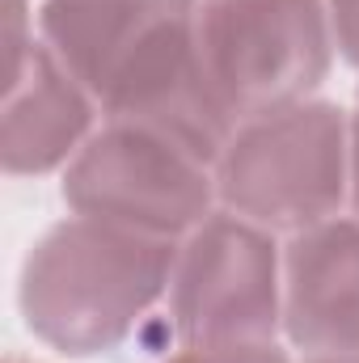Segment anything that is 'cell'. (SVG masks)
<instances>
[{
	"mask_svg": "<svg viewBox=\"0 0 359 363\" xmlns=\"http://www.w3.org/2000/svg\"><path fill=\"white\" fill-rule=\"evenodd\" d=\"M194 38L237 123L309 101L334 55L326 0H199Z\"/></svg>",
	"mask_w": 359,
	"mask_h": 363,
	"instance_id": "3957f363",
	"label": "cell"
},
{
	"mask_svg": "<svg viewBox=\"0 0 359 363\" xmlns=\"http://www.w3.org/2000/svg\"><path fill=\"white\" fill-rule=\"evenodd\" d=\"M165 363H287V355L275 342H258V347H186L182 355Z\"/></svg>",
	"mask_w": 359,
	"mask_h": 363,
	"instance_id": "8fae6325",
	"label": "cell"
},
{
	"mask_svg": "<svg viewBox=\"0 0 359 363\" xmlns=\"http://www.w3.org/2000/svg\"><path fill=\"white\" fill-rule=\"evenodd\" d=\"M326 9H330L334 47L343 51L347 64L359 68V0H326Z\"/></svg>",
	"mask_w": 359,
	"mask_h": 363,
	"instance_id": "7c38bea8",
	"label": "cell"
},
{
	"mask_svg": "<svg viewBox=\"0 0 359 363\" xmlns=\"http://www.w3.org/2000/svg\"><path fill=\"white\" fill-rule=\"evenodd\" d=\"M182 347H258L283 330V254L267 228L211 211L186 233L170 274Z\"/></svg>",
	"mask_w": 359,
	"mask_h": 363,
	"instance_id": "277c9868",
	"label": "cell"
},
{
	"mask_svg": "<svg viewBox=\"0 0 359 363\" xmlns=\"http://www.w3.org/2000/svg\"><path fill=\"white\" fill-rule=\"evenodd\" d=\"M93 93L43 43L13 89L0 93V165L13 178L68 165L93 131Z\"/></svg>",
	"mask_w": 359,
	"mask_h": 363,
	"instance_id": "9c48e42d",
	"label": "cell"
},
{
	"mask_svg": "<svg viewBox=\"0 0 359 363\" xmlns=\"http://www.w3.org/2000/svg\"><path fill=\"white\" fill-rule=\"evenodd\" d=\"M351 203L359 211V106L351 114Z\"/></svg>",
	"mask_w": 359,
	"mask_h": 363,
	"instance_id": "4fadbf2b",
	"label": "cell"
},
{
	"mask_svg": "<svg viewBox=\"0 0 359 363\" xmlns=\"http://www.w3.org/2000/svg\"><path fill=\"white\" fill-rule=\"evenodd\" d=\"M199 0H47L43 43L101 106L136 68L194 34Z\"/></svg>",
	"mask_w": 359,
	"mask_h": 363,
	"instance_id": "8992f818",
	"label": "cell"
},
{
	"mask_svg": "<svg viewBox=\"0 0 359 363\" xmlns=\"http://www.w3.org/2000/svg\"><path fill=\"white\" fill-rule=\"evenodd\" d=\"M283 330L304 355L359 347V220H321L283 250Z\"/></svg>",
	"mask_w": 359,
	"mask_h": 363,
	"instance_id": "ba28073f",
	"label": "cell"
},
{
	"mask_svg": "<svg viewBox=\"0 0 359 363\" xmlns=\"http://www.w3.org/2000/svg\"><path fill=\"white\" fill-rule=\"evenodd\" d=\"M211 174L224 211L267 233H304L351 194V118L313 97L245 118Z\"/></svg>",
	"mask_w": 359,
	"mask_h": 363,
	"instance_id": "7a4b0ae2",
	"label": "cell"
},
{
	"mask_svg": "<svg viewBox=\"0 0 359 363\" xmlns=\"http://www.w3.org/2000/svg\"><path fill=\"white\" fill-rule=\"evenodd\" d=\"M4 363H30V359H21V355H9V359H4Z\"/></svg>",
	"mask_w": 359,
	"mask_h": 363,
	"instance_id": "9a60e30c",
	"label": "cell"
},
{
	"mask_svg": "<svg viewBox=\"0 0 359 363\" xmlns=\"http://www.w3.org/2000/svg\"><path fill=\"white\" fill-rule=\"evenodd\" d=\"M64 203L72 216L182 241L211 216L216 174L153 131L106 123L68 161Z\"/></svg>",
	"mask_w": 359,
	"mask_h": 363,
	"instance_id": "5b68a950",
	"label": "cell"
},
{
	"mask_svg": "<svg viewBox=\"0 0 359 363\" xmlns=\"http://www.w3.org/2000/svg\"><path fill=\"white\" fill-rule=\"evenodd\" d=\"M110 123H127L170 140L174 148L190 152L203 165H216L228 148L233 131L241 127L228 101L220 97L203 55L199 38L186 34L144 68H136L118 89L101 101Z\"/></svg>",
	"mask_w": 359,
	"mask_h": 363,
	"instance_id": "52a82bcc",
	"label": "cell"
},
{
	"mask_svg": "<svg viewBox=\"0 0 359 363\" xmlns=\"http://www.w3.org/2000/svg\"><path fill=\"white\" fill-rule=\"evenodd\" d=\"M38 47L43 43H34V21L26 13V0H4L0 4V93L21 81Z\"/></svg>",
	"mask_w": 359,
	"mask_h": 363,
	"instance_id": "30bf717a",
	"label": "cell"
},
{
	"mask_svg": "<svg viewBox=\"0 0 359 363\" xmlns=\"http://www.w3.org/2000/svg\"><path fill=\"white\" fill-rule=\"evenodd\" d=\"M178 245L72 216L47 228L21 267V317L38 342L89 359L114 351L170 291Z\"/></svg>",
	"mask_w": 359,
	"mask_h": 363,
	"instance_id": "6da1fadb",
	"label": "cell"
},
{
	"mask_svg": "<svg viewBox=\"0 0 359 363\" xmlns=\"http://www.w3.org/2000/svg\"><path fill=\"white\" fill-rule=\"evenodd\" d=\"M304 363H359V347H351V351H330V355H309Z\"/></svg>",
	"mask_w": 359,
	"mask_h": 363,
	"instance_id": "5bb4252c",
	"label": "cell"
}]
</instances>
